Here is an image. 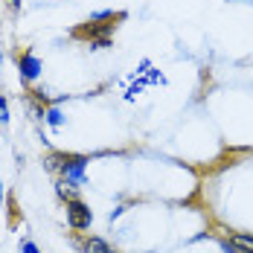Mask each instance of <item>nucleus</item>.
Instances as JSON below:
<instances>
[{
    "mask_svg": "<svg viewBox=\"0 0 253 253\" xmlns=\"http://www.w3.org/2000/svg\"><path fill=\"white\" fill-rule=\"evenodd\" d=\"M84 251H87V253H114V251H111V245H108L105 239H96V236L84 245Z\"/></svg>",
    "mask_w": 253,
    "mask_h": 253,
    "instance_id": "nucleus-5",
    "label": "nucleus"
},
{
    "mask_svg": "<svg viewBox=\"0 0 253 253\" xmlns=\"http://www.w3.org/2000/svg\"><path fill=\"white\" fill-rule=\"evenodd\" d=\"M18 70H21V76L26 82H32V79H38V73H41V61L32 52H21L18 55Z\"/></svg>",
    "mask_w": 253,
    "mask_h": 253,
    "instance_id": "nucleus-3",
    "label": "nucleus"
},
{
    "mask_svg": "<svg viewBox=\"0 0 253 253\" xmlns=\"http://www.w3.org/2000/svg\"><path fill=\"white\" fill-rule=\"evenodd\" d=\"M21 253H38L35 242H21Z\"/></svg>",
    "mask_w": 253,
    "mask_h": 253,
    "instance_id": "nucleus-7",
    "label": "nucleus"
},
{
    "mask_svg": "<svg viewBox=\"0 0 253 253\" xmlns=\"http://www.w3.org/2000/svg\"><path fill=\"white\" fill-rule=\"evenodd\" d=\"M9 6H12V9H18V6H21V0H9Z\"/></svg>",
    "mask_w": 253,
    "mask_h": 253,
    "instance_id": "nucleus-9",
    "label": "nucleus"
},
{
    "mask_svg": "<svg viewBox=\"0 0 253 253\" xmlns=\"http://www.w3.org/2000/svg\"><path fill=\"white\" fill-rule=\"evenodd\" d=\"M47 123H50V126H61V114H58L55 108H50V111H47Z\"/></svg>",
    "mask_w": 253,
    "mask_h": 253,
    "instance_id": "nucleus-6",
    "label": "nucleus"
},
{
    "mask_svg": "<svg viewBox=\"0 0 253 253\" xmlns=\"http://www.w3.org/2000/svg\"><path fill=\"white\" fill-rule=\"evenodd\" d=\"M9 120V111H6V99L0 96V123H6Z\"/></svg>",
    "mask_w": 253,
    "mask_h": 253,
    "instance_id": "nucleus-8",
    "label": "nucleus"
},
{
    "mask_svg": "<svg viewBox=\"0 0 253 253\" xmlns=\"http://www.w3.org/2000/svg\"><path fill=\"white\" fill-rule=\"evenodd\" d=\"M84 163H87V157H79V154H55V157H50L52 169L58 166L61 175L67 180H76V183H84Z\"/></svg>",
    "mask_w": 253,
    "mask_h": 253,
    "instance_id": "nucleus-1",
    "label": "nucleus"
},
{
    "mask_svg": "<svg viewBox=\"0 0 253 253\" xmlns=\"http://www.w3.org/2000/svg\"><path fill=\"white\" fill-rule=\"evenodd\" d=\"M58 195L64 198V201H73L76 198V180H58Z\"/></svg>",
    "mask_w": 253,
    "mask_h": 253,
    "instance_id": "nucleus-4",
    "label": "nucleus"
},
{
    "mask_svg": "<svg viewBox=\"0 0 253 253\" xmlns=\"http://www.w3.org/2000/svg\"><path fill=\"white\" fill-rule=\"evenodd\" d=\"M251 253H253V251H251Z\"/></svg>",
    "mask_w": 253,
    "mask_h": 253,
    "instance_id": "nucleus-12",
    "label": "nucleus"
},
{
    "mask_svg": "<svg viewBox=\"0 0 253 253\" xmlns=\"http://www.w3.org/2000/svg\"><path fill=\"white\" fill-rule=\"evenodd\" d=\"M0 61H3V55H0Z\"/></svg>",
    "mask_w": 253,
    "mask_h": 253,
    "instance_id": "nucleus-11",
    "label": "nucleus"
},
{
    "mask_svg": "<svg viewBox=\"0 0 253 253\" xmlns=\"http://www.w3.org/2000/svg\"><path fill=\"white\" fill-rule=\"evenodd\" d=\"M0 198H3V180H0Z\"/></svg>",
    "mask_w": 253,
    "mask_h": 253,
    "instance_id": "nucleus-10",
    "label": "nucleus"
},
{
    "mask_svg": "<svg viewBox=\"0 0 253 253\" xmlns=\"http://www.w3.org/2000/svg\"><path fill=\"white\" fill-rule=\"evenodd\" d=\"M67 221H70L73 230H87L90 221H93V212L79 201V198H73V201H67Z\"/></svg>",
    "mask_w": 253,
    "mask_h": 253,
    "instance_id": "nucleus-2",
    "label": "nucleus"
}]
</instances>
